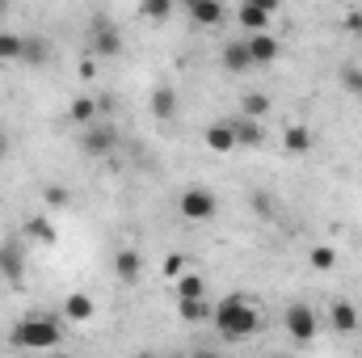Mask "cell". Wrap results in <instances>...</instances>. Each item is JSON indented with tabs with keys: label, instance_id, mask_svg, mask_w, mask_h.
<instances>
[{
	"label": "cell",
	"instance_id": "obj_1",
	"mask_svg": "<svg viewBox=\"0 0 362 358\" xmlns=\"http://www.w3.org/2000/svg\"><path fill=\"white\" fill-rule=\"evenodd\" d=\"M211 321H215V329H219L223 337H232V342H240V337H249V333H257V329H262L257 308H253L240 291L223 295V299L211 308Z\"/></svg>",
	"mask_w": 362,
	"mask_h": 358
},
{
	"label": "cell",
	"instance_id": "obj_2",
	"mask_svg": "<svg viewBox=\"0 0 362 358\" xmlns=\"http://www.w3.org/2000/svg\"><path fill=\"white\" fill-rule=\"evenodd\" d=\"M64 316H25L13 329V346L17 350H55L64 342Z\"/></svg>",
	"mask_w": 362,
	"mask_h": 358
},
{
	"label": "cell",
	"instance_id": "obj_3",
	"mask_svg": "<svg viewBox=\"0 0 362 358\" xmlns=\"http://www.w3.org/2000/svg\"><path fill=\"white\" fill-rule=\"evenodd\" d=\"M177 211H181V219H189V224H206V219L219 215V198L206 185H185L177 198Z\"/></svg>",
	"mask_w": 362,
	"mask_h": 358
},
{
	"label": "cell",
	"instance_id": "obj_4",
	"mask_svg": "<svg viewBox=\"0 0 362 358\" xmlns=\"http://www.w3.org/2000/svg\"><path fill=\"white\" fill-rule=\"evenodd\" d=\"M282 325H286V333H291L299 346L316 342V329H320V321H316V308H312V304H291V308L282 312Z\"/></svg>",
	"mask_w": 362,
	"mask_h": 358
},
{
	"label": "cell",
	"instance_id": "obj_5",
	"mask_svg": "<svg viewBox=\"0 0 362 358\" xmlns=\"http://www.w3.org/2000/svg\"><path fill=\"white\" fill-rule=\"evenodd\" d=\"M93 55L97 59H118L122 55V34L110 17H97L93 21Z\"/></svg>",
	"mask_w": 362,
	"mask_h": 358
},
{
	"label": "cell",
	"instance_id": "obj_6",
	"mask_svg": "<svg viewBox=\"0 0 362 358\" xmlns=\"http://www.w3.org/2000/svg\"><path fill=\"white\" fill-rule=\"evenodd\" d=\"M114 144H118L114 122H89V127H85V135H81V148H85L89 156H110V152H114Z\"/></svg>",
	"mask_w": 362,
	"mask_h": 358
},
{
	"label": "cell",
	"instance_id": "obj_7",
	"mask_svg": "<svg viewBox=\"0 0 362 358\" xmlns=\"http://www.w3.org/2000/svg\"><path fill=\"white\" fill-rule=\"evenodd\" d=\"M245 42H249L253 68H270V64H278V59H282V42L274 38L270 30H257V34H249Z\"/></svg>",
	"mask_w": 362,
	"mask_h": 358
},
{
	"label": "cell",
	"instance_id": "obj_8",
	"mask_svg": "<svg viewBox=\"0 0 362 358\" xmlns=\"http://www.w3.org/2000/svg\"><path fill=\"white\" fill-rule=\"evenodd\" d=\"M185 13H189V21H194L198 30H215V25H223V21H228L223 0H194Z\"/></svg>",
	"mask_w": 362,
	"mask_h": 358
},
{
	"label": "cell",
	"instance_id": "obj_9",
	"mask_svg": "<svg viewBox=\"0 0 362 358\" xmlns=\"http://www.w3.org/2000/svg\"><path fill=\"white\" fill-rule=\"evenodd\" d=\"M316 148V135H312V127H303V122H291L286 131H282V152L286 156H308Z\"/></svg>",
	"mask_w": 362,
	"mask_h": 358
},
{
	"label": "cell",
	"instance_id": "obj_10",
	"mask_svg": "<svg viewBox=\"0 0 362 358\" xmlns=\"http://www.w3.org/2000/svg\"><path fill=\"white\" fill-rule=\"evenodd\" d=\"M202 139H206V148H211L215 156H228V152H236V131H232V118H223V122H211Z\"/></svg>",
	"mask_w": 362,
	"mask_h": 358
},
{
	"label": "cell",
	"instance_id": "obj_11",
	"mask_svg": "<svg viewBox=\"0 0 362 358\" xmlns=\"http://www.w3.org/2000/svg\"><path fill=\"white\" fill-rule=\"evenodd\" d=\"M93 312H97V304H93L89 295H85V291H72V295L64 299V312H59V316H64L68 325H89Z\"/></svg>",
	"mask_w": 362,
	"mask_h": 358
},
{
	"label": "cell",
	"instance_id": "obj_12",
	"mask_svg": "<svg viewBox=\"0 0 362 358\" xmlns=\"http://www.w3.org/2000/svg\"><path fill=\"white\" fill-rule=\"evenodd\" d=\"M232 131H236V148H262V118H249V114H240V118H232Z\"/></svg>",
	"mask_w": 362,
	"mask_h": 358
},
{
	"label": "cell",
	"instance_id": "obj_13",
	"mask_svg": "<svg viewBox=\"0 0 362 358\" xmlns=\"http://www.w3.org/2000/svg\"><path fill=\"white\" fill-rule=\"evenodd\" d=\"M270 17L262 4H253V0H240V8H236V21L245 25V34H257V30H270Z\"/></svg>",
	"mask_w": 362,
	"mask_h": 358
},
{
	"label": "cell",
	"instance_id": "obj_14",
	"mask_svg": "<svg viewBox=\"0 0 362 358\" xmlns=\"http://www.w3.org/2000/svg\"><path fill=\"white\" fill-rule=\"evenodd\" d=\"M139 274H144V258L135 249H118L114 253V278L118 282H139Z\"/></svg>",
	"mask_w": 362,
	"mask_h": 358
},
{
	"label": "cell",
	"instance_id": "obj_15",
	"mask_svg": "<svg viewBox=\"0 0 362 358\" xmlns=\"http://www.w3.org/2000/svg\"><path fill=\"white\" fill-rule=\"evenodd\" d=\"M329 325L337 329V333H354L362 325V316H358V308L350 304V299H337L333 308H329Z\"/></svg>",
	"mask_w": 362,
	"mask_h": 358
},
{
	"label": "cell",
	"instance_id": "obj_16",
	"mask_svg": "<svg viewBox=\"0 0 362 358\" xmlns=\"http://www.w3.org/2000/svg\"><path fill=\"white\" fill-rule=\"evenodd\" d=\"M223 68L228 72H249L253 68V55H249V42L245 38H236V42L223 47Z\"/></svg>",
	"mask_w": 362,
	"mask_h": 358
},
{
	"label": "cell",
	"instance_id": "obj_17",
	"mask_svg": "<svg viewBox=\"0 0 362 358\" xmlns=\"http://www.w3.org/2000/svg\"><path fill=\"white\" fill-rule=\"evenodd\" d=\"M0 274H4L8 282H21V278H25V258H21L17 245H0Z\"/></svg>",
	"mask_w": 362,
	"mask_h": 358
},
{
	"label": "cell",
	"instance_id": "obj_18",
	"mask_svg": "<svg viewBox=\"0 0 362 358\" xmlns=\"http://www.w3.org/2000/svg\"><path fill=\"white\" fill-rule=\"evenodd\" d=\"M152 114H156L160 122H169V118L177 114V89H169V85H156V89H152Z\"/></svg>",
	"mask_w": 362,
	"mask_h": 358
},
{
	"label": "cell",
	"instance_id": "obj_19",
	"mask_svg": "<svg viewBox=\"0 0 362 358\" xmlns=\"http://www.w3.org/2000/svg\"><path fill=\"white\" fill-rule=\"evenodd\" d=\"M173 282H177V299H206V278H202V274L181 270Z\"/></svg>",
	"mask_w": 362,
	"mask_h": 358
},
{
	"label": "cell",
	"instance_id": "obj_20",
	"mask_svg": "<svg viewBox=\"0 0 362 358\" xmlns=\"http://www.w3.org/2000/svg\"><path fill=\"white\" fill-rule=\"evenodd\" d=\"M25 236L38 241V245H55V224H51L47 215H30V219H25Z\"/></svg>",
	"mask_w": 362,
	"mask_h": 358
},
{
	"label": "cell",
	"instance_id": "obj_21",
	"mask_svg": "<svg viewBox=\"0 0 362 358\" xmlns=\"http://www.w3.org/2000/svg\"><path fill=\"white\" fill-rule=\"evenodd\" d=\"M211 308L215 304H206V299H177V312L185 325H198V321H211Z\"/></svg>",
	"mask_w": 362,
	"mask_h": 358
},
{
	"label": "cell",
	"instance_id": "obj_22",
	"mask_svg": "<svg viewBox=\"0 0 362 358\" xmlns=\"http://www.w3.org/2000/svg\"><path fill=\"white\" fill-rule=\"evenodd\" d=\"M21 51H25V38L13 30H0V64H17Z\"/></svg>",
	"mask_w": 362,
	"mask_h": 358
},
{
	"label": "cell",
	"instance_id": "obj_23",
	"mask_svg": "<svg viewBox=\"0 0 362 358\" xmlns=\"http://www.w3.org/2000/svg\"><path fill=\"white\" fill-rule=\"evenodd\" d=\"M173 4H177V0H144V4H139V13H144L152 25H165V21L173 17Z\"/></svg>",
	"mask_w": 362,
	"mask_h": 358
},
{
	"label": "cell",
	"instance_id": "obj_24",
	"mask_svg": "<svg viewBox=\"0 0 362 358\" xmlns=\"http://www.w3.org/2000/svg\"><path fill=\"white\" fill-rule=\"evenodd\" d=\"M97 114H101V110H97V101H93V97H76V101H72V110H68V118H72V122H81V127L97 122Z\"/></svg>",
	"mask_w": 362,
	"mask_h": 358
},
{
	"label": "cell",
	"instance_id": "obj_25",
	"mask_svg": "<svg viewBox=\"0 0 362 358\" xmlns=\"http://www.w3.org/2000/svg\"><path fill=\"white\" fill-rule=\"evenodd\" d=\"M47 59H51V42H47V38H25L21 64H47Z\"/></svg>",
	"mask_w": 362,
	"mask_h": 358
},
{
	"label": "cell",
	"instance_id": "obj_26",
	"mask_svg": "<svg viewBox=\"0 0 362 358\" xmlns=\"http://www.w3.org/2000/svg\"><path fill=\"white\" fill-rule=\"evenodd\" d=\"M240 114L266 118V114H270V97H266V93H245V97H240Z\"/></svg>",
	"mask_w": 362,
	"mask_h": 358
},
{
	"label": "cell",
	"instance_id": "obj_27",
	"mask_svg": "<svg viewBox=\"0 0 362 358\" xmlns=\"http://www.w3.org/2000/svg\"><path fill=\"white\" fill-rule=\"evenodd\" d=\"M308 262H312V270H320V274H325V270L337 266V249H333V245H316V249L308 253Z\"/></svg>",
	"mask_w": 362,
	"mask_h": 358
},
{
	"label": "cell",
	"instance_id": "obj_28",
	"mask_svg": "<svg viewBox=\"0 0 362 358\" xmlns=\"http://www.w3.org/2000/svg\"><path fill=\"white\" fill-rule=\"evenodd\" d=\"M341 85L362 97V68H358V64H346V68H341Z\"/></svg>",
	"mask_w": 362,
	"mask_h": 358
},
{
	"label": "cell",
	"instance_id": "obj_29",
	"mask_svg": "<svg viewBox=\"0 0 362 358\" xmlns=\"http://www.w3.org/2000/svg\"><path fill=\"white\" fill-rule=\"evenodd\" d=\"M42 202H47V207H68V190H64V185H47V190H42Z\"/></svg>",
	"mask_w": 362,
	"mask_h": 358
},
{
	"label": "cell",
	"instance_id": "obj_30",
	"mask_svg": "<svg viewBox=\"0 0 362 358\" xmlns=\"http://www.w3.org/2000/svg\"><path fill=\"white\" fill-rule=\"evenodd\" d=\"M165 278H177L181 270H185V253H169V258H165Z\"/></svg>",
	"mask_w": 362,
	"mask_h": 358
},
{
	"label": "cell",
	"instance_id": "obj_31",
	"mask_svg": "<svg viewBox=\"0 0 362 358\" xmlns=\"http://www.w3.org/2000/svg\"><path fill=\"white\" fill-rule=\"evenodd\" d=\"M341 30H346V34H362V8H350V13L341 17Z\"/></svg>",
	"mask_w": 362,
	"mask_h": 358
},
{
	"label": "cell",
	"instance_id": "obj_32",
	"mask_svg": "<svg viewBox=\"0 0 362 358\" xmlns=\"http://www.w3.org/2000/svg\"><path fill=\"white\" fill-rule=\"evenodd\" d=\"M253 207H257L262 215H274V198L266 194V190H257V194H253Z\"/></svg>",
	"mask_w": 362,
	"mask_h": 358
},
{
	"label": "cell",
	"instance_id": "obj_33",
	"mask_svg": "<svg viewBox=\"0 0 362 358\" xmlns=\"http://www.w3.org/2000/svg\"><path fill=\"white\" fill-rule=\"evenodd\" d=\"M253 4H262L266 13H278V8H282V0H253Z\"/></svg>",
	"mask_w": 362,
	"mask_h": 358
},
{
	"label": "cell",
	"instance_id": "obj_34",
	"mask_svg": "<svg viewBox=\"0 0 362 358\" xmlns=\"http://www.w3.org/2000/svg\"><path fill=\"white\" fill-rule=\"evenodd\" d=\"M4 156H8V135L0 131V161H4Z\"/></svg>",
	"mask_w": 362,
	"mask_h": 358
},
{
	"label": "cell",
	"instance_id": "obj_35",
	"mask_svg": "<svg viewBox=\"0 0 362 358\" xmlns=\"http://www.w3.org/2000/svg\"><path fill=\"white\" fill-rule=\"evenodd\" d=\"M4 8H8V0H0V13H4Z\"/></svg>",
	"mask_w": 362,
	"mask_h": 358
},
{
	"label": "cell",
	"instance_id": "obj_36",
	"mask_svg": "<svg viewBox=\"0 0 362 358\" xmlns=\"http://www.w3.org/2000/svg\"><path fill=\"white\" fill-rule=\"evenodd\" d=\"M181 4H185V8H189V4H194V0H181Z\"/></svg>",
	"mask_w": 362,
	"mask_h": 358
},
{
	"label": "cell",
	"instance_id": "obj_37",
	"mask_svg": "<svg viewBox=\"0 0 362 358\" xmlns=\"http://www.w3.org/2000/svg\"><path fill=\"white\" fill-rule=\"evenodd\" d=\"M358 329H362V325H358Z\"/></svg>",
	"mask_w": 362,
	"mask_h": 358
}]
</instances>
